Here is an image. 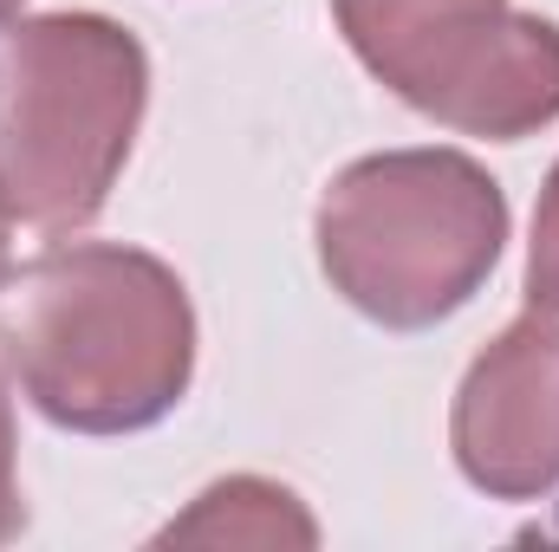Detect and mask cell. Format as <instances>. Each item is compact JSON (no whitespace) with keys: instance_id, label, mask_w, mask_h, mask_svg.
<instances>
[{"instance_id":"6da1fadb","label":"cell","mask_w":559,"mask_h":552,"mask_svg":"<svg viewBox=\"0 0 559 552\" xmlns=\"http://www.w3.org/2000/svg\"><path fill=\"white\" fill-rule=\"evenodd\" d=\"M0 351L52 422L118 435L182 397L195 325L163 261L131 248H59L7 286Z\"/></svg>"},{"instance_id":"7a4b0ae2","label":"cell","mask_w":559,"mask_h":552,"mask_svg":"<svg viewBox=\"0 0 559 552\" xmlns=\"http://www.w3.org/2000/svg\"><path fill=\"white\" fill-rule=\"evenodd\" d=\"M143 46L98 13H46L0 33V215L39 235L85 228L143 111Z\"/></svg>"},{"instance_id":"3957f363","label":"cell","mask_w":559,"mask_h":552,"mask_svg":"<svg viewBox=\"0 0 559 552\" xmlns=\"http://www.w3.org/2000/svg\"><path fill=\"white\" fill-rule=\"evenodd\" d=\"M508 241L501 189L455 149H397L345 169L319 208V254L338 292L384 319L429 325L455 312Z\"/></svg>"},{"instance_id":"9c48e42d","label":"cell","mask_w":559,"mask_h":552,"mask_svg":"<svg viewBox=\"0 0 559 552\" xmlns=\"http://www.w3.org/2000/svg\"><path fill=\"white\" fill-rule=\"evenodd\" d=\"M0 286H7V215H0Z\"/></svg>"},{"instance_id":"277c9868","label":"cell","mask_w":559,"mask_h":552,"mask_svg":"<svg viewBox=\"0 0 559 552\" xmlns=\"http://www.w3.org/2000/svg\"><path fill=\"white\" fill-rule=\"evenodd\" d=\"M358 59L417 111L521 137L559 118V26L508 0H332Z\"/></svg>"},{"instance_id":"8992f818","label":"cell","mask_w":559,"mask_h":552,"mask_svg":"<svg viewBox=\"0 0 559 552\" xmlns=\"http://www.w3.org/2000/svg\"><path fill=\"white\" fill-rule=\"evenodd\" d=\"M312 540L319 533H312L306 507L286 488L254 481V475L209 488L195 501V514H182L156 533V547H312Z\"/></svg>"},{"instance_id":"30bf717a","label":"cell","mask_w":559,"mask_h":552,"mask_svg":"<svg viewBox=\"0 0 559 552\" xmlns=\"http://www.w3.org/2000/svg\"><path fill=\"white\" fill-rule=\"evenodd\" d=\"M13 7H20V0H0V20H7V13H13Z\"/></svg>"},{"instance_id":"ba28073f","label":"cell","mask_w":559,"mask_h":552,"mask_svg":"<svg viewBox=\"0 0 559 552\" xmlns=\"http://www.w3.org/2000/svg\"><path fill=\"white\" fill-rule=\"evenodd\" d=\"M26 520L20 507V488H13V416H7V397H0V540H13Z\"/></svg>"},{"instance_id":"52a82bcc","label":"cell","mask_w":559,"mask_h":552,"mask_svg":"<svg viewBox=\"0 0 559 552\" xmlns=\"http://www.w3.org/2000/svg\"><path fill=\"white\" fill-rule=\"evenodd\" d=\"M527 286H534V305H554V312H559V169H554V182H547V195H540Z\"/></svg>"},{"instance_id":"5b68a950","label":"cell","mask_w":559,"mask_h":552,"mask_svg":"<svg viewBox=\"0 0 559 552\" xmlns=\"http://www.w3.org/2000/svg\"><path fill=\"white\" fill-rule=\"evenodd\" d=\"M455 455L475 488L527 501L559 481V312L514 319L455 397Z\"/></svg>"}]
</instances>
